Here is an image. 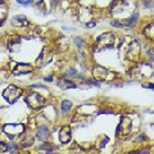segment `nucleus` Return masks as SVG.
I'll return each instance as SVG.
<instances>
[{"mask_svg": "<svg viewBox=\"0 0 154 154\" xmlns=\"http://www.w3.org/2000/svg\"><path fill=\"white\" fill-rule=\"evenodd\" d=\"M3 23H4V21L3 19H0V26H3Z\"/></svg>", "mask_w": 154, "mask_h": 154, "instance_id": "26", "label": "nucleus"}, {"mask_svg": "<svg viewBox=\"0 0 154 154\" xmlns=\"http://www.w3.org/2000/svg\"><path fill=\"white\" fill-rule=\"evenodd\" d=\"M51 58H53V53H51V51H48V50L45 49L44 51H41V54L38 55V58L36 59L37 66L40 64V62H41V60H42V63H41V64H46V63H49Z\"/></svg>", "mask_w": 154, "mask_h": 154, "instance_id": "9", "label": "nucleus"}, {"mask_svg": "<svg viewBox=\"0 0 154 154\" xmlns=\"http://www.w3.org/2000/svg\"><path fill=\"white\" fill-rule=\"evenodd\" d=\"M93 75L98 81H103V80H107V76L109 75V72L105 68H103V67L95 66L93 69Z\"/></svg>", "mask_w": 154, "mask_h": 154, "instance_id": "7", "label": "nucleus"}, {"mask_svg": "<svg viewBox=\"0 0 154 154\" xmlns=\"http://www.w3.org/2000/svg\"><path fill=\"white\" fill-rule=\"evenodd\" d=\"M114 40H116L114 33L105 32V33L100 35L98 38H96V46H98V49H100V50L109 49V48L114 46Z\"/></svg>", "mask_w": 154, "mask_h": 154, "instance_id": "1", "label": "nucleus"}, {"mask_svg": "<svg viewBox=\"0 0 154 154\" xmlns=\"http://www.w3.org/2000/svg\"><path fill=\"white\" fill-rule=\"evenodd\" d=\"M154 25L153 23H150V25H148L145 28H144V31H143V33H144V36H145L146 38H149V40H153L154 38Z\"/></svg>", "mask_w": 154, "mask_h": 154, "instance_id": "13", "label": "nucleus"}, {"mask_svg": "<svg viewBox=\"0 0 154 154\" xmlns=\"http://www.w3.org/2000/svg\"><path fill=\"white\" fill-rule=\"evenodd\" d=\"M59 140L62 144H67L71 141V127L63 126L59 131Z\"/></svg>", "mask_w": 154, "mask_h": 154, "instance_id": "8", "label": "nucleus"}, {"mask_svg": "<svg viewBox=\"0 0 154 154\" xmlns=\"http://www.w3.org/2000/svg\"><path fill=\"white\" fill-rule=\"evenodd\" d=\"M137 18H139V14H137V13H135L132 17H130V18H127V19H125V21L122 22V25H123V26H132V25H135V23H136Z\"/></svg>", "mask_w": 154, "mask_h": 154, "instance_id": "15", "label": "nucleus"}, {"mask_svg": "<svg viewBox=\"0 0 154 154\" xmlns=\"http://www.w3.org/2000/svg\"><path fill=\"white\" fill-rule=\"evenodd\" d=\"M3 131L4 134L8 135L9 139H13L18 136V135L23 134L25 131V125L23 123H7L3 126Z\"/></svg>", "mask_w": 154, "mask_h": 154, "instance_id": "2", "label": "nucleus"}, {"mask_svg": "<svg viewBox=\"0 0 154 154\" xmlns=\"http://www.w3.org/2000/svg\"><path fill=\"white\" fill-rule=\"evenodd\" d=\"M32 143H33V137H31V136H28L27 137V140H25V141H22V148H27V146H30V145H32Z\"/></svg>", "mask_w": 154, "mask_h": 154, "instance_id": "18", "label": "nucleus"}, {"mask_svg": "<svg viewBox=\"0 0 154 154\" xmlns=\"http://www.w3.org/2000/svg\"><path fill=\"white\" fill-rule=\"evenodd\" d=\"M130 131H131V121H130L127 117H121V122H119L118 127H117V131H116L117 136L119 137L121 135H123V136L126 137L130 134Z\"/></svg>", "mask_w": 154, "mask_h": 154, "instance_id": "5", "label": "nucleus"}, {"mask_svg": "<svg viewBox=\"0 0 154 154\" xmlns=\"http://www.w3.org/2000/svg\"><path fill=\"white\" fill-rule=\"evenodd\" d=\"M26 103L28 104V107H31L32 109H38V108H41L42 105H44L45 99L42 98L38 93L31 91V93L27 95V98H26Z\"/></svg>", "mask_w": 154, "mask_h": 154, "instance_id": "3", "label": "nucleus"}, {"mask_svg": "<svg viewBox=\"0 0 154 154\" xmlns=\"http://www.w3.org/2000/svg\"><path fill=\"white\" fill-rule=\"evenodd\" d=\"M71 109H72V103L69 102V100H64V102H62V105H60L62 113H67V112H69Z\"/></svg>", "mask_w": 154, "mask_h": 154, "instance_id": "16", "label": "nucleus"}, {"mask_svg": "<svg viewBox=\"0 0 154 154\" xmlns=\"http://www.w3.org/2000/svg\"><path fill=\"white\" fill-rule=\"evenodd\" d=\"M13 45H21V37L19 36H13L9 38V48L12 49Z\"/></svg>", "mask_w": 154, "mask_h": 154, "instance_id": "17", "label": "nucleus"}, {"mask_svg": "<svg viewBox=\"0 0 154 154\" xmlns=\"http://www.w3.org/2000/svg\"><path fill=\"white\" fill-rule=\"evenodd\" d=\"M144 139H145V136H144V135H141V136H139V137L136 139V140H137V141H143Z\"/></svg>", "mask_w": 154, "mask_h": 154, "instance_id": "23", "label": "nucleus"}, {"mask_svg": "<svg viewBox=\"0 0 154 154\" xmlns=\"http://www.w3.org/2000/svg\"><path fill=\"white\" fill-rule=\"evenodd\" d=\"M12 25L16 27H23L28 25V21L25 16H16L12 18Z\"/></svg>", "mask_w": 154, "mask_h": 154, "instance_id": "10", "label": "nucleus"}, {"mask_svg": "<svg viewBox=\"0 0 154 154\" xmlns=\"http://www.w3.org/2000/svg\"><path fill=\"white\" fill-rule=\"evenodd\" d=\"M21 94H22L21 89L17 88V86H14V85H11L9 88H7L5 90H4L3 96H4V99H5L8 103H14V102H17V100L19 99Z\"/></svg>", "mask_w": 154, "mask_h": 154, "instance_id": "4", "label": "nucleus"}, {"mask_svg": "<svg viewBox=\"0 0 154 154\" xmlns=\"http://www.w3.org/2000/svg\"><path fill=\"white\" fill-rule=\"evenodd\" d=\"M40 149H42V150H46V152H51V150H55V146H53V145H50V144H48V143H45V145H42V146H40Z\"/></svg>", "mask_w": 154, "mask_h": 154, "instance_id": "19", "label": "nucleus"}, {"mask_svg": "<svg viewBox=\"0 0 154 154\" xmlns=\"http://www.w3.org/2000/svg\"><path fill=\"white\" fill-rule=\"evenodd\" d=\"M49 135H50V131H49V128L45 127V126H42L38 128V131H37V137L40 139V140H46L48 137H49Z\"/></svg>", "mask_w": 154, "mask_h": 154, "instance_id": "12", "label": "nucleus"}, {"mask_svg": "<svg viewBox=\"0 0 154 154\" xmlns=\"http://www.w3.org/2000/svg\"><path fill=\"white\" fill-rule=\"evenodd\" d=\"M86 26L88 27H94L95 26V22L93 21V22H86Z\"/></svg>", "mask_w": 154, "mask_h": 154, "instance_id": "22", "label": "nucleus"}, {"mask_svg": "<svg viewBox=\"0 0 154 154\" xmlns=\"http://www.w3.org/2000/svg\"><path fill=\"white\" fill-rule=\"evenodd\" d=\"M145 88H149V89H154V85H153V84H150V85H148V86H145Z\"/></svg>", "mask_w": 154, "mask_h": 154, "instance_id": "25", "label": "nucleus"}, {"mask_svg": "<svg viewBox=\"0 0 154 154\" xmlns=\"http://www.w3.org/2000/svg\"><path fill=\"white\" fill-rule=\"evenodd\" d=\"M45 81H53V76H49V77H45Z\"/></svg>", "mask_w": 154, "mask_h": 154, "instance_id": "24", "label": "nucleus"}, {"mask_svg": "<svg viewBox=\"0 0 154 154\" xmlns=\"http://www.w3.org/2000/svg\"><path fill=\"white\" fill-rule=\"evenodd\" d=\"M17 3L21 4V5H31L33 0H17Z\"/></svg>", "mask_w": 154, "mask_h": 154, "instance_id": "20", "label": "nucleus"}, {"mask_svg": "<svg viewBox=\"0 0 154 154\" xmlns=\"http://www.w3.org/2000/svg\"><path fill=\"white\" fill-rule=\"evenodd\" d=\"M110 25L114 26V27H123L122 23H118V22H116V21H112V22H110Z\"/></svg>", "mask_w": 154, "mask_h": 154, "instance_id": "21", "label": "nucleus"}, {"mask_svg": "<svg viewBox=\"0 0 154 154\" xmlns=\"http://www.w3.org/2000/svg\"><path fill=\"white\" fill-rule=\"evenodd\" d=\"M33 69V67L28 63H19L17 64V67L13 69V75H27V73H31Z\"/></svg>", "mask_w": 154, "mask_h": 154, "instance_id": "6", "label": "nucleus"}, {"mask_svg": "<svg viewBox=\"0 0 154 154\" xmlns=\"http://www.w3.org/2000/svg\"><path fill=\"white\" fill-rule=\"evenodd\" d=\"M16 150H18V145H16V144L0 143V152H16Z\"/></svg>", "mask_w": 154, "mask_h": 154, "instance_id": "11", "label": "nucleus"}, {"mask_svg": "<svg viewBox=\"0 0 154 154\" xmlns=\"http://www.w3.org/2000/svg\"><path fill=\"white\" fill-rule=\"evenodd\" d=\"M57 85L62 89H73V88H76V84H73L72 81H67V80H59L57 82Z\"/></svg>", "mask_w": 154, "mask_h": 154, "instance_id": "14", "label": "nucleus"}]
</instances>
